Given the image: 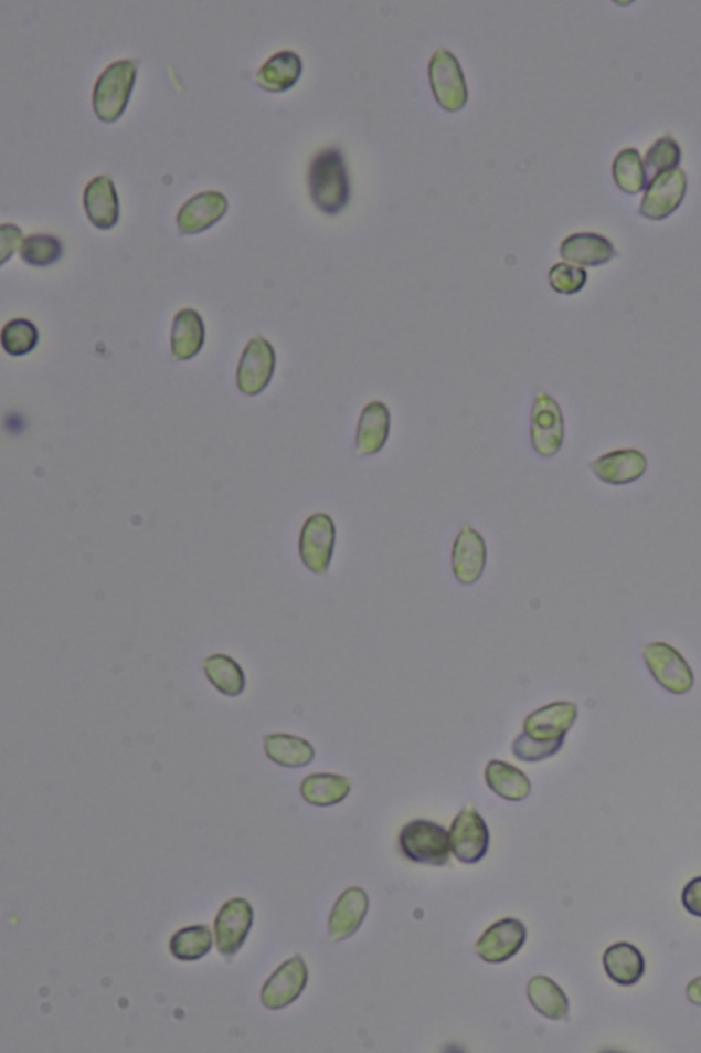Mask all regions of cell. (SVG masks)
Returning a JSON list of instances; mask_svg holds the SVG:
<instances>
[{
  "label": "cell",
  "mask_w": 701,
  "mask_h": 1053,
  "mask_svg": "<svg viewBox=\"0 0 701 1053\" xmlns=\"http://www.w3.org/2000/svg\"><path fill=\"white\" fill-rule=\"evenodd\" d=\"M512 754L522 761L535 762L550 757L555 756L557 750L554 748L545 747L538 743H533L532 739H529L525 734H520L512 743Z\"/></svg>",
  "instance_id": "cell-36"
},
{
  "label": "cell",
  "mask_w": 701,
  "mask_h": 1053,
  "mask_svg": "<svg viewBox=\"0 0 701 1053\" xmlns=\"http://www.w3.org/2000/svg\"><path fill=\"white\" fill-rule=\"evenodd\" d=\"M307 981H309V971L300 956L285 961L275 975L265 983L261 992L262 1004L267 1010H283L299 999L304 993Z\"/></svg>",
  "instance_id": "cell-11"
},
{
  "label": "cell",
  "mask_w": 701,
  "mask_h": 1053,
  "mask_svg": "<svg viewBox=\"0 0 701 1053\" xmlns=\"http://www.w3.org/2000/svg\"><path fill=\"white\" fill-rule=\"evenodd\" d=\"M336 545V526L327 514L311 515L301 527L299 555L301 562L316 575L328 572Z\"/></svg>",
  "instance_id": "cell-8"
},
{
  "label": "cell",
  "mask_w": 701,
  "mask_h": 1053,
  "mask_svg": "<svg viewBox=\"0 0 701 1053\" xmlns=\"http://www.w3.org/2000/svg\"><path fill=\"white\" fill-rule=\"evenodd\" d=\"M85 212L95 227L110 230L119 218V202L116 186L108 176H96L84 191Z\"/></svg>",
  "instance_id": "cell-21"
},
{
  "label": "cell",
  "mask_w": 701,
  "mask_h": 1053,
  "mask_svg": "<svg viewBox=\"0 0 701 1053\" xmlns=\"http://www.w3.org/2000/svg\"><path fill=\"white\" fill-rule=\"evenodd\" d=\"M598 481L612 486H625L640 481L648 470L647 455L637 449H618L601 455L591 464Z\"/></svg>",
  "instance_id": "cell-16"
},
{
  "label": "cell",
  "mask_w": 701,
  "mask_h": 1053,
  "mask_svg": "<svg viewBox=\"0 0 701 1053\" xmlns=\"http://www.w3.org/2000/svg\"><path fill=\"white\" fill-rule=\"evenodd\" d=\"M265 752L272 761L285 768L309 766L315 760V748L304 738L289 734H270L265 737Z\"/></svg>",
  "instance_id": "cell-26"
},
{
  "label": "cell",
  "mask_w": 701,
  "mask_h": 1053,
  "mask_svg": "<svg viewBox=\"0 0 701 1053\" xmlns=\"http://www.w3.org/2000/svg\"><path fill=\"white\" fill-rule=\"evenodd\" d=\"M276 368V355L264 338L249 341L237 371L238 390L246 396H258L270 383Z\"/></svg>",
  "instance_id": "cell-13"
},
{
  "label": "cell",
  "mask_w": 701,
  "mask_h": 1053,
  "mask_svg": "<svg viewBox=\"0 0 701 1053\" xmlns=\"http://www.w3.org/2000/svg\"><path fill=\"white\" fill-rule=\"evenodd\" d=\"M253 922L254 909L244 898L224 904L215 919V941L225 958H232L243 947Z\"/></svg>",
  "instance_id": "cell-12"
},
{
  "label": "cell",
  "mask_w": 701,
  "mask_h": 1053,
  "mask_svg": "<svg viewBox=\"0 0 701 1053\" xmlns=\"http://www.w3.org/2000/svg\"><path fill=\"white\" fill-rule=\"evenodd\" d=\"M487 545L482 535L470 526L460 528L453 545L452 565L456 580L465 586L481 579L487 566Z\"/></svg>",
  "instance_id": "cell-14"
},
{
  "label": "cell",
  "mask_w": 701,
  "mask_h": 1053,
  "mask_svg": "<svg viewBox=\"0 0 701 1053\" xmlns=\"http://www.w3.org/2000/svg\"><path fill=\"white\" fill-rule=\"evenodd\" d=\"M528 998L539 1014L552 1021H561L569 1014L567 996L549 977L538 976L530 979Z\"/></svg>",
  "instance_id": "cell-28"
},
{
  "label": "cell",
  "mask_w": 701,
  "mask_h": 1053,
  "mask_svg": "<svg viewBox=\"0 0 701 1053\" xmlns=\"http://www.w3.org/2000/svg\"><path fill=\"white\" fill-rule=\"evenodd\" d=\"M204 341L202 317L195 310L177 313L173 323L172 350L179 360H190L201 351Z\"/></svg>",
  "instance_id": "cell-27"
},
{
  "label": "cell",
  "mask_w": 701,
  "mask_h": 1053,
  "mask_svg": "<svg viewBox=\"0 0 701 1053\" xmlns=\"http://www.w3.org/2000/svg\"><path fill=\"white\" fill-rule=\"evenodd\" d=\"M530 442L544 459L560 453L564 442V419L560 403L544 391L534 398L530 414Z\"/></svg>",
  "instance_id": "cell-7"
},
{
  "label": "cell",
  "mask_w": 701,
  "mask_h": 1053,
  "mask_svg": "<svg viewBox=\"0 0 701 1053\" xmlns=\"http://www.w3.org/2000/svg\"><path fill=\"white\" fill-rule=\"evenodd\" d=\"M549 278L554 292L573 295L585 287L586 282H588V273L584 267L560 263L551 267Z\"/></svg>",
  "instance_id": "cell-35"
},
{
  "label": "cell",
  "mask_w": 701,
  "mask_h": 1053,
  "mask_svg": "<svg viewBox=\"0 0 701 1053\" xmlns=\"http://www.w3.org/2000/svg\"><path fill=\"white\" fill-rule=\"evenodd\" d=\"M486 782L495 794L507 801H522L532 791L529 778L509 762L492 760L486 768Z\"/></svg>",
  "instance_id": "cell-24"
},
{
  "label": "cell",
  "mask_w": 701,
  "mask_h": 1053,
  "mask_svg": "<svg viewBox=\"0 0 701 1053\" xmlns=\"http://www.w3.org/2000/svg\"><path fill=\"white\" fill-rule=\"evenodd\" d=\"M449 844L459 862L475 864L482 861L489 847V830L480 813L465 808L453 822Z\"/></svg>",
  "instance_id": "cell-10"
},
{
  "label": "cell",
  "mask_w": 701,
  "mask_h": 1053,
  "mask_svg": "<svg viewBox=\"0 0 701 1053\" xmlns=\"http://www.w3.org/2000/svg\"><path fill=\"white\" fill-rule=\"evenodd\" d=\"M391 432V412L384 402L373 401L362 409L355 436V452L369 457L383 451Z\"/></svg>",
  "instance_id": "cell-19"
},
{
  "label": "cell",
  "mask_w": 701,
  "mask_h": 1053,
  "mask_svg": "<svg viewBox=\"0 0 701 1053\" xmlns=\"http://www.w3.org/2000/svg\"><path fill=\"white\" fill-rule=\"evenodd\" d=\"M561 255L569 263L601 266L609 263L617 255V250L601 233L580 232L564 239L561 244Z\"/></svg>",
  "instance_id": "cell-20"
},
{
  "label": "cell",
  "mask_w": 701,
  "mask_h": 1053,
  "mask_svg": "<svg viewBox=\"0 0 701 1053\" xmlns=\"http://www.w3.org/2000/svg\"><path fill=\"white\" fill-rule=\"evenodd\" d=\"M39 340L35 324L25 318H15L6 324L2 331V346L11 356H25L35 349Z\"/></svg>",
  "instance_id": "cell-32"
},
{
  "label": "cell",
  "mask_w": 701,
  "mask_h": 1053,
  "mask_svg": "<svg viewBox=\"0 0 701 1053\" xmlns=\"http://www.w3.org/2000/svg\"><path fill=\"white\" fill-rule=\"evenodd\" d=\"M402 852L415 863L444 865L448 863L449 834L438 824L427 821H414L406 824L401 833Z\"/></svg>",
  "instance_id": "cell-6"
},
{
  "label": "cell",
  "mask_w": 701,
  "mask_h": 1053,
  "mask_svg": "<svg viewBox=\"0 0 701 1053\" xmlns=\"http://www.w3.org/2000/svg\"><path fill=\"white\" fill-rule=\"evenodd\" d=\"M615 183L626 193H638L646 189L647 173L637 149H625L617 154L613 162Z\"/></svg>",
  "instance_id": "cell-30"
},
{
  "label": "cell",
  "mask_w": 701,
  "mask_h": 1053,
  "mask_svg": "<svg viewBox=\"0 0 701 1053\" xmlns=\"http://www.w3.org/2000/svg\"><path fill=\"white\" fill-rule=\"evenodd\" d=\"M309 187L312 202L323 213L338 214L349 204V170L339 149L323 150L312 159Z\"/></svg>",
  "instance_id": "cell-1"
},
{
  "label": "cell",
  "mask_w": 701,
  "mask_h": 1053,
  "mask_svg": "<svg viewBox=\"0 0 701 1053\" xmlns=\"http://www.w3.org/2000/svg\"><path fill=\"white\" fill-rule=\"evenodd\" d=\"M349 778L336 773H312L300 785V794L305 801L316 807H332L344 801L350 794Z\"/></svg>",
  "instance_id": "cell-25"
},
{
  "label": "cell",
  "mask_w": 701,
  "mask_h": 1053,
  "mask_svg": "<svg viewBox=\"0 0 701 1053\" xmlns=\"http://www.w3.org/2000/svg\"><path fill=\"white\" fill-rule=\"evenodd\" d=\"M687 996L691 1003L701 1005V977L688 984Z\"/></svg>",
  "instance_id": "cell-38"
},
{
  "label": "cell",
  "mask_w": 701,
  "mask_h": 1053,
  "mask_svg": "<svg viewBox=\"0 0 701 1053\" xmlns=\"http://www.w3.org/2000/svg\"><path fill=\"white\" fill-rule=\"evenodd\" d=\"M681 161V149L671 136H663L662 139L655 141L646 156L647 179L655 178L667 170L676 169Z\"/></svg>",
  "instance_id": "cell-34"
},
{
  "label": "cell",
  "mask_w": 701,
  "mask_h": 1053,
  "mask_svg": "<svg viewBox=\"0 0 701 1053\" xmlns=\"http://www.w3.org/2000/svg\"><path fill=\"white\" fill-rule=\"evenodd\" d=\"M607 976L620 987H631L640 981L646 971V960L640 950L628 943L612 945L603 956Z\"/></svg>",
  "instance_id": "cell-23"
},
{
  "label": "cell",
  "mask_w": 701,
  "mask_h": 1053,
  "mask_svg": "<svg viewBox=\"0 0 701 1053\" xmlns=\"http://www.w3.org/2000/svg\"><path fill=\"white\" fill-rule=\"evenodd\" d=\"M138 64L132 60L114 62L98 78L94 89V110L104 123L123 116L132 94Z\"/></svg>",
  "instance_id": "cell-2"
},
{
  "label": "cell",
  "mask_w": 701,
  "mask_h": 1053,
  "mask_svg": "<svg viewBox=\"0 0 701 1053\" xmlns=\"http://www.w3.org/2000/svg\"><path fill=\"white\" fill-rule=\"evenodd\" d=\"M226 210L227 201L224 193L204 191L182 204L177 214V225L184 235L203 232L224 218Z\"/></svg>",
  "instance_id": "cell-17"
},
{
  "label": "cell",
  "mask_w": 701,
  "mask_h": 1053,
  "mask_svg": "<svg viewBox=\"0 0 701 1053\" xmlns=\"http://www.w3.org/2000/svg\"><path fill=\"white\" fill-rule=\"evenodd\" d=\"M682 903L689 913L701 916V876L689 882L683 889Z\"/></svg>",
  "instance_id": "cell-37"
},
{
  "label": "cell",
  "mask_w": 701,
  "mask_h": 1053,
  "mask_svg": "<svg viewBox=\"0 0 701 1053\" xmlns=\"http://www.w3.org/2000/svg\"><path fill=\"white\" fill-rule=\"evenodd\" d=\"M204 674L216 691L227 697H237L246 688V675L241 664L226 654H214L204 660Z\"/></svg>",
  "instance_id": "cell-29"
},
{
  "label": "cell",
  "mask_w": 701,
  "mask_h": 1053,
  "mask_svg": "<svg viewBox=\"0 0 701 1053\" xmlns=\"http://www.w3.org/2000/svg\"><path fill=\"white\" fill-rule=\"evenodd\" d=\"M429 80L437 104L447 112L464 109L469 91L459 61L446 49H438L429 62Z\"/></svg>",
  "instance_id": "cell-5"
},
{
  "label": "cell",
  "mask_w": 701,
  "mask_h": 1053,
  "mask_svg": "<svg viewBox=\"0 0 701 1053\" xmlns=\"http://www.w3.org/2000/svg\"><path fill=\"white\" fill-rule=\"evenodd\" d=\"M304 71L300 56L294 51L284 50L272 55L256 73V83L270 93H284L299 82Z\"/></svg>",
  "instance_id": "cell-22"
},
{
  "label": "cell",
  "mask_w": 701,
  "mask_h": 1053,
  "mask_svg": "<svg viewBox=\"0 0 701 1053\" xmlns=\"http://www.w3.org/2000/svg\"><path fill=\"white\" fill-rule=\"evenodd\" d=\"M525 941L527 929L522 922L503 919L496 922L484 933L476 945V950L487 964L499 965L514 958Z\"/></svg>",
  "instance_id": "cell-15"
},
{
  "label": "cell",
  "mask_w": 701,
  "mask_h": 1053,
  "mask_svg": "<svg viewBox=\"0 0 701 1053\" xmlns=\"http://www.w3.org/2000/svg\"><path fill=\"white\" fill-rule=\"evenodd\" d=\"M213 947V936L206 925L191 926L177 931L170 940V952L174 958L193 961L203 958Z\"/></svg>",
  "instance_id": "cell-31"
},
{
  "label": "cell",
  "mask_w": 701,
  "mask_h": 1053,
  "mask_svg": "<svg viewBox=\"0 0 701 1053\" xmlns=\"http://www.w3.org/2000/svg\"><path fill=\"white\" fill-rule=\"evenodd\" d=\"M642 660L654 681L667 693L683 696L694 686V674L687 659L667 642H651L642 649Z\"/></svg>",
  "instance_id": "cell-3"
},
{
  "label": "cell",
  "mask_w": 701,
  "mask_h": 1053,
  "mask_svg": "<svg viewBox=\"0 0 701 1053\" xmlns=\"http://www.w3.org/2000/svg\"><path fill=\"white\" fill-rule=\"evenodd\" d=\"M687 173L681 168L655 176L640 204V213L648 220L659 221L676 212L686 198Z\"/></svg>",
  "instance_id": "cell-9"
},
{
  "label": "cell",
  "mask_w": 701,
  "mask_h": 1053,
  "mask_svg": "<svg viewBox=\"0 0 701 1053\" xmlns=\"http://www.w3.org/2000/svg\"><path fill=\"white\" fill-rule=\"evenodd\" d=\"M369 910V896L361 887H350L338 898L329 916V938L344 941L362 926Z\"/></svg>",
  "instance_id": "cell-18"
},
{
  "label": "cell",
  "mask_w": 701,
  "mask_h": 1053,
  "mask_svg": "<svg viewBox=\"0 0 701 1053\" xmlns=\"http://www.w3.org/2000/svg\"><path fill=\"white\" fill-rule=\"evenodd\" d=\"M578 719L577 704L555 702L530 714L523 722V734L533 743L554 748L560 752L564 738Z\"/></svg>",
  "instance_id": "cell-4"
},
{
  "label": "cell",
  "mask_w": 701,
  "mask_h": 1053,
  "mask_svg": "<svg viewBox=\"0 0 701 1053\" xmlns=\"http://www.w3.org/2000/svg\"><path fill=\"white\" fill-rule=\"evenodd\" d=\"M62 255V244L55 236L36 233L22 242L21 259L26 264L47 266L56 263Z\"/></svg>",
  "instance_id": "cell-33"
}]
</instances>
